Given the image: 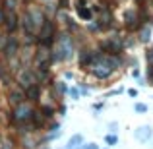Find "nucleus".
<instances>
[{
  "label": "nucleus",
  "instance_id": "f257e3e1",
  "mask_svg": "<svg viewBox=\"0 0 153 149\" xmlns=\"http://www.w3.org/2000/svg\"><path fill=\"white\" fill-rule=\"evenodd\" d=\"M136 138H140V139H147V138H151V128H149V126L138 128V132H136Z\"/></svg>",
  "mask_w": 153,
  "mask_h": 149
},
{
  "label": "nucleus",
  "instance_id": "f03ea898",
  "mask_svg": "<svg viewBox=\"0 0 153 149\" xmlns=\"http://www.w3.org/2000/svg\"><path fill=\"white\" fill-rule=\"evenodd\" d=\"M82 136H79V134H76L74 136V138H72L70 139V142H68V149H76V147H78V143H82Z\"/></svg>",
  "mask_w": 153,
  "mask_h": 149
},
{
  "label": "nucleus",
  "instance_id": "7ed1b4c3",
  "mask_svg": "<svg viewBox=\"0 0 153 149\" xmlns=\"http://www.w3.org/2000/svg\"><path fill=\"white\" fill-rule=\"evenodd\" d=\"M105 142H107L108 145H116V143H118V138H116V136H111V134H108L107 138H105Z\"/></svg>",
  "mask_w": 153,
  "mask_h": 149
},
{
  "label": "nucleus",
  "instance_id": "20e7f679",
  "mask_svg": "<svg viewBox=\"0 0 153 149\" xmlns=\"http://www.w3.org/2000/svg\"><path fill=\"white\" fill-rule=\"evenodd\" d=\"M136 110H138V112H147V107L142 105V103H138V105H136Z\"/></svg>",
  "mask_w": 153,
  "mask_h": 149
},
{
  "label": "nucleus",
  "instance_id": "39448f33",
  "mask_svg": "<svg viewBox=\"0 0 153 149\" xmlns=\"http://www.w3.org/2000/svg\"><path fill=\"white\" fill-rule=\"evenodd\" d=\"M83 149H97V145H95V143H87V145L83 147Z\"/></svg>",
  "mask_w": 153,
  "mask_h": 149
}]
</instances>
